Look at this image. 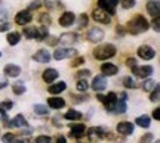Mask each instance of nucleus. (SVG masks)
I'll return each instance as SVG.
<instances>
[{
  "label": "nucleus",
  "instance_id": "nucleus-31",
  "mask_svg": "<svg viewBox=\"0 0 160 143\" xmlns=\"http://www.w3.org/2000/svg\"><path fill=\"white\" fill-rule=\"evenodd\" d=\"M156 86H157V81L151 80V78H147V80L142 83V89L145 90V92H151Z\"/></svg>",
  "mask_w": 160,
  "mask_h": 143
},
{
  "label": "nucleus",
  "instance_id": "nucleus-32",
  "mask_svg": "<svg viewBox=\"0 0 160 143\" xmlns=\"http://www.w3.org/2000/svg\"><path fill=\"white\" fill-rule=\"evenodd\" d=\"M123 86L128 87V89H137L138 87V83L132 77H125L123 78Z\"/></svg>",
  "mask_w": 160,
  "mask_h": 143
},
{
  "label": "nucleus",
  "instance_id": "nucleus-4",
  "mask_svg": "<svg viewBox=\"0 0 160 143\" xmlns=\"http://www.w3.org/2000/svg\"><path fill=\"white\" fill-rule=\"evenodd\" d=\"M77 56V50L76 49H71V47H59L53 52V58L57 61H62V59H67V58H73Z\"/></svg>",
  "mask_w": 160,
  "mask_h": 143
},
{
  "label": "nucleus",
  "instance_id": "nucleus-24",
  "mask_svg": "<svg viewBox=\"0 0 160 143\" xmlns=\"http://www.w3.org/2000/svg\"><path fill=\"white\" fill-rule=\"evenodd\" d=\"M82 112H79V111H76V109H68L67 111V114L64 115V118L68 121H77V120H82Z\"/></svg>",
  "mask_w": 160,
  "mask_h": 143
},
{
  "label": "nucleus",
  "instance_id": "nucleus-44",
  "mask_svg": "<svg viewBox=\"0 0 160 143\" xmlns=\"http://www.w3.org/2000/svg\"><path fill=\"white\" fill-rule=\"evenodd\" d=\"M40 6H42V2H40V0H34L33 3H30L28 11H33V9H39Z\"/></svg>",
  "mask_w": 160,
  "mask_h": 143
},
{
  "label": "nucleus",
  "instance_id": "nucleus-54",
  "mask_svg": "<svg viewBox=\"0 0 160 143\" xmlns=\"http://www.w3.org/2000/svg\"><path fill=\"white\" fill-rule=\"evenodd\" d=\"M55 142H57V143H67V140H65V137H64V136H58Z\"/></svg>",
  "mask_w": 160,
  "mask_h": 143
},
{
  "label": "nucleus",
  "instance_id": "nucleus-38",
  "mask_svg": "<svg viewBox=\"0 0 160 143\" xmlns=\"http://www.w3.org/2000/svg\"><path fill=\"white\" fill-rule=\"evenodd\" d=\"M39 21L42 22V25H46V27H48V25L51 24L52 19H51V16H49L48 13H42V15L39 16Z\"/></svg>",
  "mask_w": 160,
  "mask_h": 143
},
{
  "label": "nucleus",
  "instance_id": "nucleus-26",
  "mask_svg": "<svg viewBox=\"0 0 160 143\" xmlns=\"http://www.w3.org/2000/svg\"><path fill=\"white\" fill-rule=\"evenodd\" d=\"M65 89H67V84H65L64 81H59V83L52 84V86L49 87V93H52V95H58V93H62Z\"/></svg>",
  "mask_w": 160,
  "mask_h": 143
},
{
  "label": "nucleus",
  "instance_id": "nucleus-6",
  "mask_svg": "<svg viewBox=\"0 0 160 143\" xmlns=\"http://www.w3.org/2000/svg\"><path fill=\"white\" fill-rule=\"evenodd\" d=\"M88 137L92 142H101L104 137H105V130L102 127H91L88 128Z\"/></svg>",
  "mask_w": 160,
  "mask_h": 143
},
{
  "label": "nucleus",
  "instance_id": "nucleus-19",
  "mask_svg": "<svg viewBox=\"0 0 160 143\" xmlns=\"http://www.w3.org/2000/svg\"><path fill=\"white\" fill-rule=\"evenodd\" d=\"M3 71H5V74L8 75V77H11V78L18 77V75L21 74V68H19L18 65H15V63H8V65H5Z\"/></svg>",
  "mask_w": 160,
  "mask_h": 143
},
{
  "label": "nucleus",
  "instance_id": "nucleus-21",
  "mask_svg": "<svg viewBox=\"0 0 160 143\" xmlns=\"http://www.w3.org/2000/svg\"><path fill=\"white\" fill-rule=\"evenodd\" d=\"M101 71H102V74L107 77V75H116L119 72V67L114 65V63H102V67H101Z\"/></svg>",
  "mask_w": 160,
  "mask_h": 143
},
{
  "label": "nucleus",
  "instance_id": "nucleus-15",
  "mask_svg": "<svg viewBox=\"0 0 160 143\" xmlns=\"http://www.w3.org/2000/svg\"><path fill=\"white\" fill-rule=\"evenodd\" d=\"M33 59L39 63H48L51 61V53L46 50V49H40V50H37L33 55Z\"/></svg>",
  "mask_w": 160,
  "mask_h": 143
},
{
  "label": "nucleus",
  "instance_id": "nucleus-2",
  "mask_svg": "<svg viewBox=\"0 0 160 143\" xmlns=\"http://www.w3.org/2000/svg\"><path fill=\"white\" fill-rule=\"evenodd\" d=\"M116 52H117V49L111 43H105V44L97 46L93 49V58L98 61H107V59L114 56Z\"/></svg>",
  "mask_w": 160,
  "mask_h": 143
},
{
  "label": "nucleus",
  "instance_id": "nucleus-34",
  "mask_svg": "<svg viewBox=\"0 0 160 143\" xmlns=\"http://www.w3.org/2000/svg\"><path fill=\"white\" fill-rule=\"evenodd\" d=\"M151 95H150V100H151V102H157V100H159V97H160V89H159V84H157V86L154 87V89H153V90H151Z\"/></svg>",
  "mask_w": 160,
  "mask_h": 143
},
{
  "label": "nucleus",
  "instance_id": "nucleus-47",
  "mask_svg": "<svg viewBox=\"0 0 160 143\" xmlns=\"http://www.w3.org/2000/svg\"><path fill=\"white\" fill-rule=\"evenodd\" d=\"M13 139H15V136H13L12 133H6L5 136H3V142H5V143H9L11 140H13Z\"/></svg>",
  "mask_w": 160,
  "mask_h": 143
},
{
  "label": "nucleus",
  "instance_id": "nucleus-11",
  "mask_svg": "<svg viewBox=\"0 0 160 143\" xmlns=\"http://www.w3.org/2000/svg\"><path fill=\"white\" fill-rule=\"evenodd\" d=\"M104 39V31L99 27H93L88 31V40L92 41V43H98Z\"/></svg>",
  "mask_w": 160,
  "mask_h": 143
},
{
  "label": "nucleus",
  "instance_id": "nucleus-30",
  "mask_svg": "<svg viewBox=\"0 0 160 143\" xmlns=\"http://www.w3.org/2000/svg\"><path fill=\"white\" fill-rule=\"evenodd\" d=\"M34 112L37 115H48L49 114V108L46 105H42V103H36L34 105Z\"/></svg>",
  "mask_w": 160,
  "mask_h": 143
},
{
  "label": "nucleus",
  "instance_id": "nucleus-9",
  "mask_svg": "<svg viewBox=\"0 0 160 143\" xmlns=\"http://www.w3.org/2000/svg\"><path fill=\"white\" fill-rule=\"evenodd\" d=\"M107 78H105V75H95L93 77V81H92V89L95 90V92H102L107 89Z\"/></svg>",
  "mask_w": 160,
  "mask_h": 143
},
{
  "label": "nucleus",
  "instance_id": "nucleus-43",
  "mask_svg": "<svg viewBox=\"0 0 160 143\" xmlns=\"http://www.w3.org/2000/svg\"><path fill=\"white\" fill-rule=\"evenodd\" d=\"M8 18V9L3 5H0V21H3Z\"/></svg>",
  "mask_w": 160,
  "mask_h": 143
},
{
  "label": "nucleus",
  "instance_id": "nucleus-16",
  "mask_svg": "<svg viewBox=\"0 0 160 143\" xmlns=\"http://www.w3.org/2000/svg\"><path fill=\"white\" fill-rule=\"evenodd\" d=\"M86 133V127L83 124H73L70 127V136L74 139H82Z\"/></svg>",
  "mask_w": 160,
  "mask_h": 143
},
{
  "label": "nucleus",
  "instance_id": "nucleus-40",
  "mask_svg": "<svg viewBox=\"0 0 160 143\" xmlns=\"http://www.w3.org/2000/svg\"><path fill=\"white\" fill-rule=\"evenodd\" d=\"M13 108V102L11 100H5V102H0V109H3V111H9V109Z\"/></svg>",
  "mask_w": 160,
  "mask_h": 143
},
{
  "label": "nucleus",
  "instance_id": "nucleus-56",
  "mask_svg": "<svg viewBox=\"0 0 160 143\" xmlns=\"http://www.w3.org/2000/svg\"><path fill=\"white\" fill-rule=\"evenodd\" d=\"M154 143H160V142H159V140H154Z\"/></svg>",
  "mask_w": 160,
  "mask_h": 143
},
{
  "label": "nucleus",
  "instance_id": "nucleus-5",
  "mask_svg": "<svg viewBox=\"0 0 160 143\" xmlns=\"http://www.w3.org/2000/svg\"><path fill=\"white\" fill-rule=\"evenodd\" d=\"M117 5H119V0H98V7L107 12L108 15H114Z\"/></svg>",
  "mask_w": 160,
  "mask_h": 143
},
{
  "label": "nucleus",
  "instance_id": "nucleus-22",
  "mask_svg": "<svg viewBox=\"0 0 160 143\" xmlns=\"http://www.w3.org/2000/svg\"><path fill=\"white\" fill-rule=\"evenodd\" d=\"M58 71L55 68H48V69H45L43 71V80L46 81V83H52V81H55L58 78Z\"/></svg>",
  "mask_w": 160,
  "mask_h": 143
},
{
  "label": "nucleus",
  "instance_id": "nucleus-53",
  "mask_svg": "<svg viewBox=\"0 0 160 143\" xmlns=\"http://www.w3.org/2000/svg\"><path fill=\"white\" fill-rule=\"evenodd\" d=\"M88 75H91V72H89V71H79V72H77V77H88Z\"/></svg>",
  "mask_w": 160,
  "mask_h": 143
},
{
  "label": "nucleus",
  "instance_id": "nucleus-28",
  "mask_svg": "<svg viewBox=\"0 0 160 143\" xmlns=\"http://www.w3.org/2000/svg\"><path fill=\"white\" fill-rule=\"evenodd\" d=\"M12 90H13V93H15L17 96H21V95H24V93L27 92V89H25V86H24L22 81H17V83H13V84H12Z\"/></svg>",
  "mask_w": 160,
  "mask_h": 143
},
{
  "label": "nucleus",
  "instance_id": "nucleus-48",
  "mask_svg": "<svg viewBox=\"0 0 160 143\" xmlns=\"http://www.w3.org/2000/svg\"><path fill=\"white\" fill-rule=\"evenodd\" d=\"M153 27H154V30L159 33L160 31V19L159 16H154V21H153Z\"/></svg>",
  "mask_w": 160,
  "mask_h": 143
},
{
  "label": "nucleus",
  "instance_id": "nucleus-57",
  "mask_svg": "<svg viewBox=\"0 0 160 143\" xmlns=\"http://www.w3.org/2000/svg\"><path fill=\"white\" fill-rule=\"evenodd\" d=\"M77 143H83V142H77Z\"/></svg>",
  "mask_w": 160,
  "mask_h": 143
},
{
  "label": "nucleus",
  "instance_id": "nucleus-3",
  "mask_svg": "<svg viewBox=\"0 0 160 143\" xmlns=\"http://www.w3.org/2000/svg\"><path fill=\"white\" fill-rule=\"evenodd\" d=\"M98 99L102 102V105H104V108L107 109L108 112H113V108H114V105H116V102H117V93H114V92H110L107 96L104 97L102 95H98Z\"/></svg>",
  "mask_w": 160,
  "mask_h": 143
},
{
  "label": "nucleus",
  "instance_id": "nucleus-39",
  "mask_svg": "<svg viewBox=\"0 0 160 143\" xmlns=\"http://www.w3.org/2000/svg\"><path fill=\"white\" fill-rule=\"evenodd\" d=\"M34 143H52V137L42 134V136H37V137H36Z\"/></svg>",
  "mask_w": 160,
  "mask_h": 143
},
{
  "label": "nucleus",
  "instance_id": "nucleus-23",
  "mask_svg": "<svg viewBox=\"0 0 160 143\" xmlns=\"http://www.w3.org/2000/svg\"><path fill=\"white\" fill-rule=\"evenodd\" d=\"M9 126L11 127H19V128H22V127H28V122H27V120L24 118V115L18 114L13 120L9 122Z\"/></svg>",
  "mask_w": 160,
  "mask_h": 143
},
{
  "label": "nucleus",
  "instance_id": "nucleus-41",
  "mask_svg": "<svg viewBox=\"0 0 160 143\" xmlns=\"http://www.w3.org/2000/svg\"><path fill=\"white\" fill-rule=\"evenodd\" d=\"M120 3H122V7H123V9H131V7L135 6V0H122Z\"/></svg>",
  "mask_w": 160,
  "mask_h": 143
},
{
  "label": "nucleus",
  "instance_id": "nucleus-42",
  "mask_svg": "<svg viewBox=\"0 0 160 143\" xmlns=\"http://www.w3.org/2000/svg\"><path fill=\"white\" fill-rule=\"evenodd\" d=\"M86 25H88V15H86V13H82V15H80L79 27H80V28H85Z\"/></svg>",
  "mask_w": 160,
  "mask_h": 143
},
{
  "label": "nucleus",
  "instance_id": "nucleus-36",
  "mask_svg": "<svg viewBox=\"0 0 160 143\" xmlns=\"http://www.w3.org/2000/svg\"><path fill=\"white\" fill-rule=\"evenodd\" d=\"M76 87H77V90H79V92H83V93H85L86 90H88V87H89V86H88V81L82 78V80L77 81V84H76Z\"/></svg>",
  "mask_w": 160,
  "mask_h": 143
},
{
  "label": "nucleus",
  "instance_id": "nucleus-18",
  "mask_svg": "<svg viewBox=\"0 0 160 143\" xmlns=\"http://www.w3.org/2000/svg\"><path fill=\"white\" fill-rule=\"evenodd\" d=\"M48 105L52 109H62L65 106V100L59 96H52L48 99Z\"/></svg>",
  "mask_w": 160,
  "mask_h": 143
},
{
  "label": "nucleus",
  "instance_id": "nucleus-20",
  "mask_svg": "<svg viewBox=\"0 0 160 143\" xmlns=\"http://www.w3.org/2000/svg\"><path fill=\"white\" fill-rule=\"evenodd\" d=\"M147 12L151 16H159L160 13V3L159 0H150L147 3Z\"/></svg>",
  "mask_w": 160,
  "mask_h": 143
},
{
  "label": "nucleus",
  "instance_id": "nucleus-35",
  "mask_svg": "<svg viewBox=\"0 0 160 143\" xmlns=\"http://www.w3.org/2000/svg\"><path fill=\"white\" fill-rule=\"evenodd\" d=\"M153 140H154L153 133H145V134L141 136V139H139V142L138 143H153Z\"/></svg>",
  "mask_w": 160,
  "mask_h": 143
},
{
  "label": "nucleus",
  "instance_id": "nucleus-52",
  "mask_svg": "<svg viewBox=\"0 0 160 143\" xmlns=\"http://www.w3.org/2000/svg\"><path fill=\"white\" fill-rule=\"evenodd\" d=\"M52 122H53L55 126H61V115H57V117H53Z\"/></svg>",
  "mask_w": 160,
  "mask_h": 143
},
{
  "label": "nucleus",
  "instance_id": "nucleus-46",
  "mask_svg": "<svg viewBox=\"0 0 160 143\" xmlns=\"http://www.w3.org/2000/svg\"><path fill=\"white\" fill-rule=\"evenodd\" d=\"M126 65H128L129 68H133V67H137V59H135V58H129V59L126 61Z\"/></svg>",
  "mask_w": 160,
  "mask_h": 143
},
{
  "label": "nucleus",
  "instance_id": "nucleus-25",
  "mask_svg": "<svg viewBox=\"0 0 160 143\" xmlns=\"http://www.w3.org/2000/svg\"><path fill=\"white\" fill-rule=\"evenodd\" d=\"M139 127H142V128H148L150 124H151V117L148 115H141V117H137V120H135Z\"/></svg>",
  "mask_w": 160,
  "mask_h": 143
},
{
  "label": "nucleus",
  "instance_id": "nucleus-14",
  "mask_svg": "<svg viewBox=\"0 0 160 143\" xmlns=\"http://www.w3.org/2000/svg\"><path fill=\"white\" fill-rule=\"evenodd\" d=\"M138 56L141 58V59L150 61V59H153L156 56V52L153 47H150V46H141L138 49Z\"/></svg>",
  "mask_w": 160,
  "mask_h": 143
},
{
  "label": "nucleus",
  "instance_id": "nucleus-37",
  "mask_svg": "<svg viewBox=\"0 0 160 143\" xmlns=\"http://www.w3.org/2000/svg\"><path fill=\"white\" fill-rule=\"evenodd\" d=\"M43 3L48 9H55L59 6V0H43Z\"/></svg>",
  "mask_w": 160,
  "mask_h": 143
},
{
  "label": "nucleus",
  "instance_id": "nucleus-45",
  "mask_svg": "<svg viewBox=\"0 0 160 143\" xmlns=\"http://www.w3.org/2000/svg\"><path fill=\"white\" fill-rule=\"evenodd\" d=\"M8 84H9L8 78L3 77V75H0V90H2V89H5V87H8Z\"/></svg>",
  "mask_w": 160,
  "mask_h": 143
},
{
  "label": "nucleus",
  "instance_id": "nucleus-55",
  "mask_svg": "<svg viewBox=\"0 0 160 143\" xmlns=\"http://www.w3.org/2000/svg\"><path fill=\"white\" fill-rule=\"evenodd\" d=\"M9 143H24V140H15V139H13V140H11Z\"/></svg>",
  "mask_w": 160,
  "mask_h": 143
},
{
  "label": "nucleus",
  "instance_id": "nucleus-10",
  "mask_svg": "<svg viewBox=\"0 0 160 143\" xmlns=\"http://www.w3.org/2000/svg\"><path fill=\"white\" fill-rule=\"evenodd\" d=\"M76 41H77V34L76 33H64L59 39H58V43L61 46H73Z\"/></svg>",
  "mask_w": 160,
  "mask_h": 143
},
{
  "label": "nucleus",
  "instance_id": "nucleus-7",
  "mask_svg": "<svg viewBox=\"0 0 160 143\" xmlns=\"http://www.w3.org/2000/svg\"><path fill=\"white\" fill-rule=\"evenodd\" d=\"M92 18H93V21H97V22H101V24H105V25H108L111 22V16H110L107 12H104L102 9H93L92 12Z\"/></svg>",
  "mask_w": 160,
  "mask_h": 143
},
{
  "label": "nucleus",
  "instance_id": "nucleus-50",
  "mask_svg": "<svg viewBox=\"0 0 160 143\" xmlns=\"http://www.w3.org/2000/svg\"><path fill=\"white\" fill-rule=\"evenodd\" d=\"M83 62H85V59H83V58H77L76 61H73L71 65H73V67H79V65H82Z\"/></svg>",
  "mask_w": 160,
  "mask_h": 143
},
{
  "label": "nucleus",
  "instance_id": "nucleus-33",
  "mask_svg": "<svg viewBox=\"0 0 160 143\" xmlns=\"http://www.w3.org/2000/svg\"><path fill=\"white\" fill-rule=\"evenodd\" d=\"M48 34H49V31H48V27L46 25H43V27H40V28H37V40H43V39H46L48 37Z\"/></svg>",
  "mask_w": 160,
  "mask_h": 143
},
{
  "label": "nucleus",
  "instance_id": "nucleus-8",
  "mask_svg": "<svg viewBox=\"0 0 160 143\" xmlns=\"http://www.w3.org/2000/svg\"><path fill=\"white\" fill-rule=\"evenodd\" d=\"M153 67H150V65H145V67H133L132 68V72L137 75V77H139V78H148L150 75L153 74Z\"/></svg>",
  "mask_w": 160,
  "mask_h": 143
},
{
  "label": "nucleus",
  "instance_id": "nucleus-51",
  "mask_svg": "<svg viewBox=\"0 0 160 143\" xmlns=\"http://www.w3.org/2000/svg\"><path fill=\"white\" fill-rule=\"evenodd\" d=\"M159 115H160V109H159V108H156L154 111H153V118H154L156 121H159V120H160Z\"/></svg>",
  "mask_w": 160,
  "mask_h": 143
},
{
  "label": "nucleus",
  "instance_id": "nucleus-13",
  "mask_svg": "<svg viewBox=\"0 0 160 143\" xmlns=\"http://www.w3.org/2000/svg\"><path fill=\"white\" fill-rule=\"evenodd\" d=\"M117 133H120V134H123V136H129V134H132L133 133V124L132 122H129V121H122V122H119L117 124Z\"/></svg>",
  "mask_w": 160,
  "mask_h": 143
},
{
  "label": "nucleus",
  "instance_id": "nucleus-17",
  "mask_svg": "<svg viewBox=\"0 0 160 143\" xmlns=\"http://www.w3.org/2000/svg\"><path fill=\"white\" fill-rule=\"evenodd\" d=\"M76 21V15L73 12H64L61 18H59V25L61 27H70V25H73Z\"/></svg>",
  "mask_w": 160,
  "mask_h": 143
},
{
  "label": "nucleus",
  "instance_id": "nucleus-1",
  "mask_svg": "<svg viewBox=\"0 0 160 143\" xmlns=\"http://www.w3.org/2000/svg\"><path fill=\"white\" fill-rule=\"evenodd\" d=\"M128 30L129 33L133 35H138L148 30V21L142 16V15H137L135 18H132L129 24H128Z\"/></svg>",
  "mask_w": 160,
  "mask_h": 143
},
{
  "label": "nucleus",
  "instance_id": "nucleus-58",
  "mask_svg": "<svg viewBox=\"0 0 160 143\" xmlns=\"http://www.w3.org/2000/svg\"><path fill=\"white\" fill-rule=\"evenodd\" d=\"M0 56H2V53H0Z\"/></svg>",
  "mask_w": 160,
  "mask_h": 143
},
{
  "label": "nucleus",
  "instance_id": "nucleus-49",
  "mask_svg": "<svg viewBox=\"0 0 160 143\" xmlns=\"http://www.w3.org/2000/svg\"><path fill=\"white\" fill-rule=\"evenodd\" d=\"M11 28V22H3L0 25V33H3V31H8V30Z\"/></svg>",
  "mask_w": 160,
  "mask_h": 143
},
{
  "label": "nucleus",
  "instance_id": "nucleus-12",
  "mask_svg": "<svg viewBox=\"0 0 160 143\" xmlns=\"http://www.w3.org/2000/svg\"><path fill=\"white\" fill-rule=\"evenodd\" d=\"M31 19H33V16H31V12L27 9V11L18 12L17 16H15V22H17L18 25H27L28 22H31Z\"/></svg>",
  "mask_w": 160,
  "mask_h": 143
},
{
  "label": "nucleus",
  "instance_id": "nucleus-27",
  "mask_svg": "<svg viewBox=\"0 0 160 143\" xmlns=\"http://www.w3.org/2000/svg\"><path fill=\"white\" fill-rule=\"evenodd\" d=\"M6 39H8V43H9L11 46H15V44H18L19 40H21V33H18V31H12V33L8 34Z\"/></svg>",
  "mask_w": 160,
  "mask_h": 143
},
{
  "label": "nucleus",
  "instance_id": "nucleus-29",
  "mask_svg": "<svg viewBox=\"0 0 160 143\" xmlns=\"http://www.w3.org/2000/svg\"><path fill=\"white\" fill-rule=\"evenodd\" d=\"M22 34L27 37V39H36L37 37V28L36 27H27V28H24Z\"/></svg>",
  "mask_w": 160,
  "mask_h": 143
}]
</instances>
